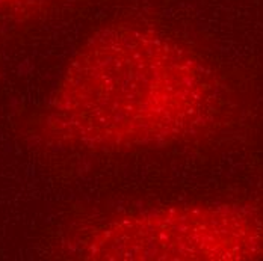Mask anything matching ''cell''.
Here are the masks:
<instances>
[{"label": "cell", "mask_w": 263, "mask_h": 261, "mask_svg": "<svg viewBox=\"0 0 263 261\" xmlns=\"http://www.w3.org/2000/svg\"><path fill=\"white\" fill-rule=\"evenodd\" d=\"M218 105V83L197 53L156 29L114 25L71 67L59 123L88 147H153L198 134Z\"/></svg>", "instance_id": "cell-1"}, {"label": "cell", "mask_w": 263, "mask_h": 261, "mask_svg": "<svg viewBox=\"0 0 263 261\" xmlns=\"http://www.w3.org/2000/svg\"><path fill=\"white\" fill-rule=\"evenodd\" d=\"M263 252V222L236 207H168L107 219L88 242L96 260H239Z\"/></svg>", "instance_id": "cell-2"}]
</instances>
